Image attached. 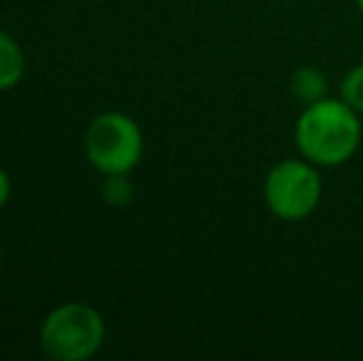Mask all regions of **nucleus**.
<instances>
[{"instance_id":"nucleus-1","label":"nucleus","mask_w":363,"mask_h":361,"mask_svg":"<svg viewBox=\"0 0 363 361\" xmlns=\"http://www.w3.org/2000/svg\"><path fill=\"white\" fill-rule=\"evenodd\" d=\"M363 141L361 114L344 99L324 96L306 104L294 121V146L301 159L319 169L344 166L359 154Z\"/></svg>"},{"instance_id":"nucleus-2","label":"nucleus","mask_w":363,"mask_h":361,"mask_svg":"<svg viewBox=\"0 0 363 361\" xmlns=\"http://www.w3.org/2000/svg\"><path fill=\"white\" fill-rule=\"evenodd\" d=\"M106 324L86 302H65L40 324V347L55 361H86L101 349Z\"/></svg>"},{"instance_id":"nucleus-3","label":"nucleus","mask_w":363,"mask_h":361,"mask_svg":"<svg viewBox=\"0 0 363 361\" xmlns=\"http://www.w3.org/2000/svg\"><path fill=\"white\" fill-rule=\"evenodd\" d=\"M84 154L101 176H129L144 156V131L124 111H104L86 126Z\"/></svg>"},{"instance_id":"nucleus-4","label":"nucleus","mask_w":363,"mask_h":361,"mask_svg":"<svg viewBox=\"0 0 363 361\" xmlns=\"http://www.w3.org/2000/svg\"><path fill=\"white\" fill-rule=\"evenodd\" d=\"M321 196H324L321 169L301 156L277 161L262 183L264 206L282 223L306 221L319 208Z\"/></svg>"},{"instance_id":"nucleus-5","label":"nucleus","mask_w":363,"mask_h":361,"mask_svg":"<svg viewBox=\"0 0 363 361\" xmlns=\"http://www.w3.org/2000/svg\"><path fill=\"white\" fill-rule=\"evenodd\" d=\"M289 91L299 104H314V101L329 96V79H326V74L321 70L304 65V67H296L291 72Z\"/></svg>"},{"instance_id":"nucleus-6","label":"nucleus","mask_w":363,"mask_h":361,"mask_svg":"<svg viewBox=\"0 0 363 361\" xmlns=\"http://www.w3.org/2000/svg\"><path fill=\"white\" fill-rule=\"evenodd\" d=\"M25 74V52L13 35L0 30V91L18 87Z\"/></svg>"},{"instance_id":"nucleus-7","label":"nucleus","mask_w":363,"mask_h":361,"mask_svg":"<svg viewBox=\"0 0 363 361\" xmlns=\"http://www.w3.org/2000/svg\"><path fill=\"white\" fill-rule=\"evenodd\" d=\"M339 94L346 104L354 106L363 116V62L354 65V67L344 74V79H341V84H339Z\"/></svg>"},{"instance_id":"nucleus-8","label":"nucleus","mask_w":363,"mask_h":361,"mask_svg":"<svg viewBox=\"0 0 363 361\" xmlns=\"http://www.w3.org/2000/svg\"><path fill=\"white\" fill-rule=\"evenodd\" d=\"M104 188H101V196L109 206H126V203L134 198V188L126 176H104Z\"/></svg>"},{"instance_id":"nucleus-9","label":"nucleus","mask_w":363,"mask_h":361,"mask_svg":"<svg viewBox=\"0 0 363 361\" xmlns=\"http://www.w3.org/2000/svg\"><path fill=\"white\" fill-rule=\"evenodd\" d=\"M10 196H13V181H10L8 171L0 169V211L8 206Z\"/></svg>"},{"instance_id":"nucleus-10","label":"nucleus","mask_w":363,"mask_h":361,"mask_svg":"<svg viewBox=\"0 0 363 361\" xmlns=\"http://www.w3.org/2000/svg\"><path fill=\"white\" fill-rule=\"evenodd\" d=\"M356 8H359V13H361V18H363V0H356Z\"/></svg>"},{"instance_id":"nucleus-11","label":"nucleus","mask_w":363,"mask_h":361,"mask_svg":"<svg viewBox=\"0 0 363 361\" xmlns=\"http://www.w3.org/2000/svg\"><path fill=\"white\" fill-rule=\"evenodd\" d=\"M0 262H3V245H0Z\"/></svg>"}]
</instances>
